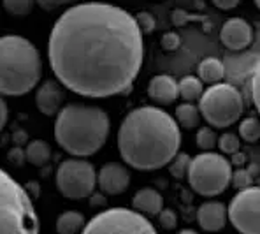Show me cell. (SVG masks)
Here are the masks:
<instances>
[{
	"label": "cell",
	"instance_id": "1",
	"mask_svg": "<svg viewBox=\"0 0 260 234\" xmlns=\"http://www.w3.org/2000/svg\"><path fill=\"white\" fill-rule=\"evenodd\" d=\"M143 37L128 11L111 4H78L53 25L49 65L65 88L83 97L125 94L143 67Z\"/></svg>",
	"mask_w": 260,
	"mask_h": 234
},
{
	"label": "cell",
	"instance_id": "2",
	"mask_svg": "<svg viewBox=\"0 0 260 234\" xmlns=\"http://www.w3.org/2000/svg\"><path fill=\"white\" fill-rule=\"evenodd\" d=\"M181 130L178 122L155 106L130 111L118 130V150L130 167L153 171L167 166L179 153Z\"/></svg>",
	"mask_w": 260,
	"mask_h": 234
},
{
	"label": "cell",
	"instance_id": "3",
	"mask_svg": "<svg viewBox=\"0 0 260 234\" xmlns=\"http://www.w3.org/2000/svg\"><path fill=\"white\" fill-rule=\"evenodd\" d=\"M109 116L102 107L67 104L56 116L55 139L69 155L85 159L106 144L109 136Z\"/></svg>",
	"mask_w": 260,
	"mask_h": 234
},
{
	"label": "cell",
	"instance_id": "4",
	"mask_svg": "<svg viewBox=\"0 0 260 234\" xmlns=\"http://www.w3.org/2000/svg\"><path fill=\"white\" fill-rule=\"evenodd\" d=\"M43 76V60L37 48L21 36H4L0 41V90L20 97L37 86Z\"/></svg>",
	"mask_w": 260,
	"mask_h": 234
},
{
	"label": "cell",
	"instance_id": "5",
	"mask_svg": "<svg viewBox=\"0 0 260 234\" xmlns=\"http://www.w3.org/2000/svg\"><path fill=\"white\" fill-rule=\"evenodd\" d=\"M0 234H39V218L26 192L7 171L0 183Z\"/></svg>",
	"mask_w": 260,
	"mask_h": 234
},
{
	"label": "cell",
	"instance_id": "6",
	"mask_svg": "<svg viewBox=\"0 0 260 234\" xmlns=\"http://www.w3.org/2000/svg\"><path fill=\"white\" fill-rule=\"evenodd\" d=\"M232 166L223 155L215 152H202L190 164L188 183L197 194L215 197L223 194L232 183Z\"/></svg>",
	"mask_w": 260,
	"mask_h": 234
},
{
	"label": "cell",
	"instance_id": "7",
	"mask_svg": "<svg viewBox=\"0 0 260 234\" xmlns=\"http://www.w3.org/2000/svg\"><path fill=\"white\" fill-rule=\"evenodd\" d=\"M244 102L239 90L229 83H216L204 92L199 101V111L211 127H231L241 118Z\"/></svg>",
	"mask_w": 260,
	"mask_h": 234
},
{
	"label": "cell",
	"instance_id": "8",
	"mask_svg": "<svg viewBox=\"0 0 260 234\" xmlns=\"http://www.w3.org/2000/svg\"><path fill=\"white\" fill-rule=\"evenodd\" d=\"M81 234H158L144 215L128 208H109L97 213Z\"/></svg>",
	"mask_w": 260,
	"mask_h": 234
},
{
	"label": "cell",
	"instance_id": "9",
	"mask_svg": "<svg viewBox=\"0 0 260 234\" xmlns=\"http://www.w3.org/2000/svg\"><path fill=\"white\" fill-rule=\"evenodd\" d=\"M99 176L91 162L85 159H67L56 169V187L65 199L79 201L93 195Z\"/></svg>",
	"mask_w": 260,
	"mask_h": 234
},
{
	"label": "cell",
	"instance_id": "10",
	"mask_svg": "<svg viewBox=\"0 0 260 234\" xmlns=\"http://www.w3.org/2000/svg\"><path fill=\"white\" fill-rule=\"evenodd\" d=\"M229 220L241 234H260V187H250L232 197Z\"/></svg>",
	"mask_w": 260,
	"mask_h": 234
},
{
	"label": "cell",
	"instance_id": "11",
	"mask_svg": "<svg viewBox=\"0 0 260 234\" xmlns=\"http://www.w3.org/2000/svg\"><path fill=\"white\" fill-rule=\"evenodd\" d=\"M220 41L227 49L239 51L251 44L253 41V30L251 25L243 18H231L223 23L220 30Z\"/></svg>",
	"mask_w": 260,
	"mask_h": 234
},
{
	"label": "cell",
	"instance_id": "12",
	"mask_svg": "<svg viewBox=\"0 0 260 234\" xmlns=\"http://www.w3.org/2000/svg\"><path fill=\"white\" fill-rule=\"evenodd\" d=\"M130 172L123 164L108 162L99 171V187L108 195H120L128 189Z\"/></svg>",
	"mask_w": 260,
	"mask_h": 234
},
{
	"label": "cell",
	"instance_id": "13",
	"mask_svg": "<svg viewBox=\"0 0 260 234\" xmlns=\"http://www.w3.org/2000/svg\"><path fill=\"white\" fill-rule=\"evenodd\" d=\"M63 92L60 85L53 79H48L36 92V106L46 116H58V113L63 109Z\"/></svg>",
	"mask_w": 260,
	"mask_h": 234
},
{
	"label": "cell",
	"instance_id": "14",
	"mask_svg": "<svg viewBox=\"0 0 260 234\" xmlns=\"http://www.w3.org/2000/svg\"><path fill=\"white\" fill-rule=\"evenodd\" d=\"M229 218V208L220 201H206L197 210V222L204 231L218 232L225 227Z\"/></svg>",
	"mask_w": 260,
	"mask_h": 234
},
{
	"label": "cell",
	"instance_id": "15",
	"mask_svg": "<svg viewBox=\"0 0 260 234\" xmlns=\"http://www.w3.org/2000/svg\"><path fill=\"white\" fill-rule=\"evenodd\" d=\"M148 95L162 106L173 104L176 99L179 97L178 81H176L173 76H167V74L155 76L150 81V85H148Z\"/></svg>",
	"mask_w": 260,
	"mask_h": 234
},
{
	"label": "cell",
	"instance_id": "16",
	"mask_svg": "<svg viewBox=\"0 0 260 234\" xmlns=\"http://www.w3.org/2000/svg\"><path fill=\"white\" fill-rule=\"evenodd\" d=\"M132 206L141 215L155 217V215H160L164 212V197L160 195L158 190L151 189V187H144V189L136 192L132 199Z\"/></svg>",
	"mask_w": 260,
	"mask_h": 234
},
{
	"label": "cell",
	"instance_id": "17",
	"mask_svg": "<svg viewBox=\"0 0 260 234\" xmlns=\"http://www.w3.org/2000/svg\"><path fill=\"white\" fill-rule=\"evenodd\" d=\"M199 79L202 83H209V85H216L221 83L225 76V65L218 58H204L199 64Z\"/></svg>",
	"mask_w": 260,
	"mask_h": 234
},
{
	"label": "cell",
	"instance_id": "18",
	"mask_svg": "<svg viewBox=\"0 0 260 234\" xmlns=\"http://www.w3.org/2000/svg\"><path fill=\"white\" fill-rule=\"evenodd\" d=\"M25 157L28 164L43 167L49 162V159H51V148H49V144L43 139H34L26 144Z\"/></svg>",
	"mask_w": 260,
	"mask_h": 234
},
{
	"label": "cell",
	"instance_id": "19",
	"mask_svg": "<svg viewBox=\"0 0 260 234\" xmlns=\"http://www.w3.org/2000/svg\"><path fill=\"white\" fill-rule=\"evenodd\" d=\"M85 217L79 212H63L56 220V232L58 234H79L85 229Z\"/></svg>",
	"mask_w": 260,
	"mask_h": 234
},
{
	"label": "cell",
	"instance_id": "20",
	"mask_svg": "<svg viewBox=\"0 0 260 234\" xmlns=\"http://www.w3.org/2000/svg\"><path fill=\"white\" fill-rule=\"evenodd\" d=\"M201 111L197 106H193L192 102H183L176 107V122L178 125H181L186 130H193L201 124Z\"/></svg>",
	"mask_w": 260,
	"mask_h": 234
},
{
	"label": "cell",
	"instance_id": "21",
	"mask_svg": "<svg viewBox=\"0 0 260 234\" xmlns=\"http://www.w3.org/2000/svg\"><path fill=\"white\" fill-rule=\"evenodd\" d=\"M178 88L181 99H185L186 102L201 101V97L206 92L202 81L199 78H195V76H185L181 81H178Z\"/></svg>",
	"mask_w": 260,
	"mask_h": 234
},
{
	"label": "cell",
	"instance_id": "22",
	"mask_svg": "<svg viewBox=\"0 0 260 234\" xmlns=\"http://www.w3.org/2000/svg\"><path fill=\"white\" fill-rule=\"evenodd\" d=\"M239 136L241 139L248 141V143H257L260 139V120H257L255 116H248L241 120Z\"/></svg>",
	"mask_w": 260,
	"mask_h": 234
},
{
	"label": "cell",
	"instance_id": "23",
	"mask_svg": "<svg viewBox=\"0 0 260 234\" xmlns=\"http://www.w3.org/2000/svg\"><path fill=\"white\" fill-rule=\"evenodd\" d=\"M190 164H192V157L188 153L181 152L173 159V162L169 164V172L174 176V178L181 180L185 176H188V171H190Z\"/></svg>",
	"mask_w": 260,
	"mask_h": 234
},
{
	"label": "cell",
	"instance_id": "24",
	"mask_svg": "<svg viewBox=\"0 0 260 234\" xmlns=\"http://www.w3.org/2000/svg\"><path fill=\"white\" fill-rule=\"evenodd\" d=\"M197 147L202 150V152H211L213 148L218 147V136L215 134V130L209 127H202L197 130Z\"/></svg>",
	"mask_w": 260,
	"mask_h": 234
},
{
	"label": "cell",
	"instance_id": "25",
	"mask_svg": "<svg viewBox=\"0 0 260 234\" xmlns=\"http://www.w3.org/2000/svg\"><path fill=\"white\" fill-rule=\"evenodd\" d=\"M218 148L225 155H236L239 152V137L232 132H225L218 137Z\"/></svg>",
	"mask_w": 260,
	"mask_h": 234
},
{
	"label": "cell",
	"instance_id": "26",
	"mask_svg": "<svg viewBox=\"0 0 260 234\" xmlns=\"http://www.w3.org/2000/svg\"><path fill=\"white\" fill-rule=\"evenodd\" d=\"M4 7L9 14H14V16H25L32 11L34 2L32 0H6L4 2Z\"/></svg>",
	"mask_w": 260,
	"mask_h": 234
},
{
	"label": "cell",
	"instance_id": "27",
	"mask_svg": "<svg viewBox=\"0 0 260 234\" xmlns=\"http://www.w3.org/2000/svg\"><path fill=\"white\" fill-rule=\"evenodd\" d=\"M253 183V176H251V172L250 171H246V169H238L232 174V183L231 185L234 187L236 190H246V189H250V187H253L251 185Z\"/></svg>",
	"mask_w": 260,
	"mask_h": 234
},
{
	"label": "cell",
	"instance_id": "28",
	"mask_svg": "<svg viewBox=\"0 0 260 234\" xmlns=\"http://www.w3.org/2000/svg\"><path fill=\"white\" fill-rule=\"evenodd\" d=\"M250 92H251V99H253V104L260 113V58H258V62L253 69V74H251Z\"/></svg>",
	"mask_w": 260,
	"mask_h": 234
},
{
	"label": "cell",
	"instance_id": "29",
	"mask_svg": "<svg viewBox=\"0 0 260 234\" xmlns=\"http://www.w3.org/2000/svg\"><path fill=\"white\" fill-rule=\"evenodd\" d=\"M136 20H137V25H139V28L143 34H151L156 26V21H155V18H153V14L146 13V11L137 14Z\"/></svg>",
	"mask_w": 260,
	"mask_h": 234
},
{
	"label": "cell",
	"instance_id": "30",
	"mask_svg": "<svg viewBox=\"0 0 260 234\" xmlns=\"http://www.w3.org/2000/svg\"><path fill=\"white\" fill-rule=\"evenodd\" d=\"M158 222L164 229H169L171 231V229H174L176 225H178V217H176V213L173 212V210L167 208L158 215Z\"/></svg>",
	"mask_w": 260,
	"mask_h": 234
},
{
	"label": "cell",
	"instance_id": "31",
	"mask_svg": "<svg viewBox=\"0 0 260 234\" xmlns=\"http://www.w3.org/2000/svg\"><path fill=\"white\" fill-rule=\"evenodd\" d=\"M179 44H181V37H179L176 32H167L162 36V48L167 49V51H174V49H178Z\"/></svg>",
	"mask_w": 260,
	"mask_h": 234
},
{
	"label": "cell",
	"instance_id": "32",
	"mask_svg": "<svg viewBox=\"0 0 260 234\" xmlns=\"http://www.w3.org/2000/svg\"><path fill=\"white\" fill-rule=\"evenodd\" d=\"M9 160L13 164H21V162H25L26 160V157H25V150H21V148H13L9 152Z\"/></svg>",
	"mask_w": 260,
	"mask_h": 234
},
{
	"label": "cell",
	"instance_id": "33",
	"mask_svg": "<svg viewBox=\"0 0 260 234\" xmlns=\"http://www.w3.org/2000/svg\"><path fill=\"white\" fill-rule=\"evenodd\" d=\"M215 6L218 9H223V11H229V9H234V7H238V0H232V2H227V0H215Z\"/></svg>",
	"mask_w": 260,
	"mask_h": 234
},
{
	"label": "cell",
	"instance_id": "34",
	"mask_svg": "<svg viewBox=\"0 0 260 234\" xmlns=\"http://www.w3.org/2000/svg\"><path fill=\"white\" fill-rule=\"evenodd\" d=\"M0 106H2V113H0V124H2V127H6V124H7V113H9V111H7V104H6V101H4L2 99V102H0Z\"/></svg>",
	"mask_w": 260,
	"mask_h": 234
},
{
	"label": "cell",
	"instance_id": "35",
	"mask_svg": "<svg viewBox=\"0 0 260 234\" xmlns=\"http://www.w3.org/2000/svg\"><path fill=\"white\" fill-rule=\"evenodd\" d=\"M185 14L186 13H183V11H174V13H173V18H174V23H176V25H179V23H183V21H185Z\"/></svg>",
	"mask_w": 260,
	"mask_h": 234
},
{
	"label": "cell",
	"instance_id": "36",
	"mask_svg": "<svg viewBox=\"0 0 260 234\" xmlns=\"http://www.w3.org/2000/svg\"><path fill=\"white\" fill-rule=\"evenodd\" d=\"M178 234H199V232H195L193 229H183V231H179Z\"/></svg>",
	"mask_w": 260,
	"mask_h": 234
},
{
	"label": "cell",
	"instance_id": "37",
	"mask_svg": "<svg viewBox=\"0 0 260 234\" xmlns=\"http://www.w3.org/2000/svg\"><path fill=\"white\" fill-rule=\"evenodd\" d=\"M257 7H258V9H260V2H257Z\"/></svg>",
	"mask_w": 260,
	"mask_h": 234
}]
</instances>
